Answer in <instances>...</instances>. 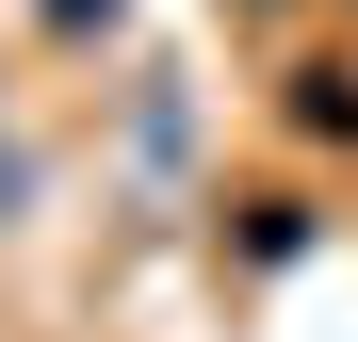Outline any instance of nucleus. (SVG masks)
<instances>
[{
  "instance_id": "obj_1",
  "label": "nucleus",
  "mask_w": 358,
  "mask_h": 342,
  "mask_svg": "<svg viewBox=\"0 0 358 342\" xmlns=\"http://www.w3.org/2000/svg\"><path fill=\"white\" fill-rule=\"evenodd\" d=\"M17 196H33V147H17V114H0V228H17Z\"/></svg>"
}]
</instances>
